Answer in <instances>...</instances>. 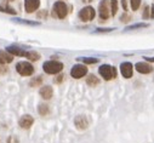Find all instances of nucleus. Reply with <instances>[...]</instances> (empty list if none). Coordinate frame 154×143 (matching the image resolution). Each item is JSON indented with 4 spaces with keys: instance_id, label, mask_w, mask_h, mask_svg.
Masks as SVG:
<instances>
[{
    "instance_id": "f257e3e1",
    "label": "nucleus",
    "mask_w": 154,
    "mask_h": 143,
    "mask_svg": "<svg viewBox=\"0 0 154 143\" xmlns=\"http://www.w3.org/2000/svg\"><path fill=\"white\" fill-rule=\"evenodd\" d=\"M68 15V6L64 2H56L52 6V16L58 20H64Z\"/></svg>"
},
{
    "instance_id": "f03ea898",
    "label": "nucleus",
    "mask_w": 154,
    "mask_h": 143,
    "mask_svg": "<svg viewBox=\"0 0 154 143\" xmlns=\"http://www.w3.org/2000/svg\"><path fill=\"white\" fill-rule=\"evenodd\" d=\"M98 73L104 80H112L117 78V69L109 64H102L98 68Z\"/></svg>"
},
{
    "instance_id": "7ed1b4c3",
    "label": "nucleus",
    "mask_w": 154,
    "mask_h": 143,
    "mask_svg": "<svg viewBox=\"0 0 154 143\" xmlns=\"http://www.w3.org/2000/svg\"><path fill=\"white\" fill-rule=\"evenodd\" d=\"M43 69L46 74H58L63 69V63L58 61H48L43 64Z\"/></svg>"
},
{
    "instance_id": "20e7f679",
    "label": "nucleus",
    "mask_w": 154,
    "mask_h": 143,
    "mask_svg": "<svg viewBox=\"0 0 154 143\" xmlns=\"http://www.w3.org/2000/svg\"><path fill=\"white\" fill-rule=\"evenodd\" d=\"M98 15L102 22L107 21L112 16V10H110V3L109 0H102L98 5Z\"/></svg>"
},
{
    "instance_id": "39448f33",
    "label": "nucleus",
    "mask_w": 154,
    "mask_h": 143,
    "mask_svg": "<svg viewBox=\"0 0 154 143\" xmlns=\"http://www.w3.org/2000/svg\"><path fill=\"white\" fill-rule=\"evenodd\" d=\"M16 70L22 77H29L34 73V67L30 63H28L26 61H22V62H18L16 64Z\"/></svg>"
},
{
    "instance_id": "423d86ee",
    "label": "nucleus",
    "mask_w": 154,
    "mask_h": 143,
    "mask_svg": "<svg viewBox=\"0 0 154 143\" xmlns=\"http://www.w3.org/2000/svg\"><path fill=\"white\" fill-rule=\"evenodd\" d=\"M79 18L83 21V22H90L95 18L96 16V12H95V9L91 8V6H85L80 11H79Z\"/></svg>"
},
{
    "instance_id": "0eeeda50",
    "label": "nucleus",
    "mask_w": 154,
    "mask_h": 143,
    "mask_svg": "<svg viewBox=\"0 0 154 143\" xmlns=\"http://www.w3.org/2000/svg\"><path fill=\"white\" fill-rule=\"evenodd\" d=\"M88 74V68L84 64H75L70 69V75L74 79H80Z\"/></svg>"
},
{
    "instance_id": "6e6552de",
    "label": "nucleus",
    "mask_w": 154,
    "mask_h": 143,
    "mask_svg": "<svg viewBox=\"0 0 154 143\" xmlns=\"http://www.w3.org/2000/svg\"><path fill=\"white\" fill-rule=\"evenodd\" d=\"M135 69L141 74H150L154 70L153 65L149 64V62H137L135 64Z\"/></svg>"
},
{
    "instance_id": "1a4fd4ad",
    "label": "nucleus",
    "mask_w": 154,
    "mask_h": 143,
    "mask_svg": "<svg viewBox=\"0 0 154 143\" xmlns=\"http://www.w3.org/2000/svg\"><path fill=\"white\" fill-rule=\"evenodd\" d=\"M120 73H122V75L124 78L130 79L132 77V74H134V65H132V63H130V62H123L120 64Z\"/></svg>"
},
{
    "instance_id": "9d476101",
    "label": "nucleus",
    "mask_w": 154,
    "mask_h": 143,
    "mask_svg": "<svg viewBox=\"0 0 154 143\" xmlns=\"http://www.w3.org/2000/svg\"><path fill=\"white\" fill-rule=\"evenodd\" d=\"M40 6V0H24V10L28 14H33Z\"/></svg>"
},
{
    "instance_id": "9b49d317",
    "label": "nucleus",
    "mask_w": 154,
    "mask_h": 143,
    "mask_svg": "<svg viewBox=\"0 0 154 143\" xmlns=\"http://www.w3.org/2000/svg\"><path fill=\"white\" fill-rule=\"evenodd\" d=\"M74 124L76 129H79V130H86L89 127V120L85 115H78L74 119Z\"/></svg>"
},
{
    "instance_id": "f8f14e48",
    "label": "nucleus",
    "mask_w": 154,
    "mask_h": 143,
    "mask_svg": "<svg viewBox=\"0 0 154 143\" xmlns=\"http://www.w3.org/2000/svg\"><path fill=\"white\" fill-rule=\"evenodd\" d=\"M33 123H34V119H33V117L32 115H23L21 119H20V121H18V125L22 127V129H29L32 125H33Z\"/></svg>"
},
{
    "instance_id": "ddd939ff",
    "label": "nucleus",
    "mask_w": 154,
    "mask_h": 143,
    "mask_svg": "<svg viewBox=\"0 0 154 143\" xmlns=\"http://www.w3.org/2000/svg\"><path fill=\"white\" fill-rule=\"evenodd\" d=\"M6 51L10 52L12 56H21V57H26L27 56V51L20 49L18 46H15V45H10L6 47Z\"/></svg>"
},
{
    "instance_id": "4468645a",
    "label": "nucleus",
    "mask_w": 154,
    "mask_h": 143,
    "mask_svg": "<svg viewBox=\"0 0 154 143\" xmlns=\"http://www.w3.org/2000/svg\"><path fill=\"white\" fill-rule=\"evenodd\" d=\"M39 93H40V96H42L44 99H50V98L52 97V95H54V90H52L51 86L46 85V86H43V87L40 89Z\"/></svg>"
},
{
    "instance_id": "2eb2a0df",
    "label": "nucleus",
    "mask_w": 154,
    "mask_h": 143,
    "mask_svg": "<svg viewBox=\"0 0 154 143\" xmlns=\"http://www.w3.org/2000/svg\"><path fill=\"white\" fill-rule=\"evenodd\" d=\"M14 61V56L8 51H0V64H6L11 63Z\"/></svg>"
},
{
    "instance_id": "dca6fc26",
    "label": "nucleus",
    "mask_w": 154,
    "mask_h": 143,
    "mask_svg": "<svg viewBox=\"0 0 154 143\" xmlns=\"http://www.w3.org/2000/svg\"><path fill=\"white\" fill-rule=\"evenodd\" d=\"M86 84H88L89 86H91V87H95V86H97V85L100 84V79H98L96 75L90 74V75L86 78Z\"/></svg>"
},
{
    "instance_id": "f3484780",
    "label": "nucleus",
    "mask_w": 154,
    "mask_h": 143,
    "mask_svg": "<svg viewBox=\"0 0 154 143\" xmlns=\"http://www.w3.org/2000/svg\"><path fill=\"white\" fill-rule=\"evenodd\" d=\"M38 112H39V114L42 117H45L50 113V109H49V105L48 104H40L39 108H38Z\"/></svg>"
},
{
    "instance_id": "a211bd4d",
    "label": "nucleus",
    "mask_w": 154,
    "mask_h": 143,
    "mask_svg": "<svg viewBox=\"0 0 154 143\" xmlns=\"http://www.w3.org/2000/svg\"><path fill=\"white\" fill-rule=\"evenodd\" d=\"M0 11L2 12H6V14H10V15H15L16 14V10L14 9V8H11V6H5V5H3V4H0Z\"/></svg>"
},
{
    "instance_id": "6ab92c4d",
    "label": "nucleus",
    "mask_w": 154,
    "mask_h": 143,
    "mask_svg": "<svg viewBox=\"0 0 154 143\" xmlns=\"http://www.w3.org/2000/svg\"><path fill=\"white\" fill-rule=\"evenodd\" d=\"M78 61H82L85 64H94V63H97L98 62V58H94V57H80V58H78Z\"/></svg>"
},
{
    "instance_id": "aec40b11",
    "label": "nucleus",
    "mask_w": 154,
    "mask_h": 143,
    "mask_svg": "<svg viewBox=\"0 0 154 143\" xmlns=\"http://www.w3.org/2000/svg\"><path fill=\"white\" fill-rule=\"evenodd\" d=\"M110 3V10H112V16H115L118 12V0H109Z\"/></svg>"
},
{
    "instance_id": "412c9836",
    "label": "nucleus",
    "mask_w": 154,
    "mask_h": 143,
    "mask_svg": "<svg viewBox=\"0 0 154 143\" xmlns=\"http://www.w3.org/2000/svg\"><path fill=\"white\" fill-rule=\"evenodd\" d=\"M26 57L29 58L30 61H38L40 58V55L38 52H35V51H27V56Z\"/></svg>"
},
{
    "instance_id": "4be33fe9",
    "label": "nucleus",
    "mask_w": 154,
    "mask_h": 143,
    "mask_svg": "<svg viewBox=\"0 0 154 143\" xmlns=\"http://www.w3.org/2000/svg\"><path fill=\"white\" fill-rule=\"evenodd\" d=\"M42 83H43V77H36V78H34V79L30 80L29 86L30 87H35V86H39Z\"/></svg>"
},
{
    "instance_id": "5701e85b",
    "label": "nucleus",
    "mask_w": 154,
    "mask_h": 143,
    "mask_svg": "<svg viewBox=\"0 0 154 143\" xmlns=\"http://www.w3.org/2000/svg\"><path fill=\"white\" fill-rule=\"evenodd\" d=\"M148 26H149L148 23H136V24H132V26L126 27V30H134V29H140V28H147Z\"/></svg>"
},
{
    "instance_id": "b1692460",
    "label": "nucleus",
    "mask_w": 154,
    "mask_h": 143,
    "mask_svg": "<svg viewBox=\"0 0 154 143\" xmlns=\"http://www.w3.org/2000/svg\"><path fill=\"white\" fill-rule=\"evenodd\" d=\"M130 4H131L132 11H137L141 6V0H130Z\"/></svg>"
},
{
    "instance_id": "393cba45",
    "label": "nucleus",
    "mask_w": 154,
    "mask_h": 143,
    "mask_svg": "<svg viewBox=\"0 0 154 143\" xmlns=\"http://www.w3.org/2000/svg\"><path fill=\"white\" fill-rule=\"evenodd\" d=\"M130 20H131V16H130L129 14H126V12L120 16V21H122L123 23H128V22H130Z\"/></svg>"
},
{
    "instance_id": "a878e982",
    "label": "nucleus",
    "mask_w": 154,
    "mask_h": 143,
    "mask_svg": "<svg viewBox=\"0 0 154 143\" xmlns=\"http://www.w3.org/2000/svg\"><path fill=\"white\" fill-rule=\"evenodd\" d=\"M149 9H150L149 6H146V8H144V11H143V15H142L143 20H147V18H148V17L150 16V15H149V11H150Z\"/></svg>"
},
{
    "instance_id": "bb28decb",
    "label": "nucleus",
    "mask_w": 154,
    "mask_h": 143,
    "mask_svg": "<svg viewBox=\"0 0 154 143\" xmlns=\"http://www.w3.org/2000/svg\"><path fill=\"white\" fill-rule=\"evenodd\" d=\"M114 28H98L96 30V33H107V32H112Z\"/></svg>"
},
{
    "instance_id": "cd10ccee",
    "label": "nucleus",
    "mask_w": 154,
    "mask_h": 143,
    "mask_svg": "<svg viewBox=\"0 0 154 143\" xmlns=\"http://www.w3.org/2000/svg\"><path fill=\"white\" fill-rule=\"evenodd\" d=\"M16 21H18V22H21V23H27V24H32V26H39L40 23L39 22H29V21H22V20H16Z\"/></svg>"
},
{
    "instance_id": "c85d7f7f",
    "label": "nucleus",
    "mask_w": 154,
    "mask_h": 143,
    "mask_svg": "<svg viewBox=\"0 0 154 143\" xmlns=\"http://www.w3.org/2000/svg\"><path fill=\"white\" fill-rule=\"evenodd\" d=\"M63 79H64V75H63V74H60V75H57V77H56V79H55L54 81H55L56 84H60V83H62V81H63Z\"/></svg>"
},
{
    "instance_id": "c756f323",
    "label": "nucleus",
    "mask_w": 154,
    "mask_h": 143,
    "mask_svg": "<svg viewBox=\"0 0 154 143\" xmlns=\"http://www.w3.org/2000/svg\"><path fill=\"white\" fill-rule=\"evenodd\" d=\"M122 5L125 11H128V0H122Z\"/></svg>"
},
{
    "instance_id": "7c9ffc66",
    "label": "nucleus",
    "mask_w": 154,
    "mask_h": 143,
    "mask_svg": "<svg viewBox=\"0 0 154 143\" xmlns=\"http://www.w3.org/2000/svg\"><path fill=\"white\" fill-rule=\"evenodd\" d=\"M6 72H8V68H6V67L0 65V74H5Z\"/></svg>"
},
{
    "instance_id": "2f4dec72",
    "label": "nucleus",
    "mask_w": 154,
    "mask_h": 143,
    "mask_svg": "<svg viewBox=\"0 0 154 143\" xmlns=\"http://www.w3.org/2000/svg\"><path fill=\"white\" fill-rule=\"evenodd\" d=\"M46 11H42V12H39L38 14V18H42V17H46Z\"/></svg>"
},
{
    "instance_id": "473e14b6",
    "label": "nucleus",
    "mask_w": 154,
    "mask_h": 143,
    "mask_svg": "<svg viewBox=\"0 0 154 143\" xmlns=\"http://www.w3.org/2000/svg\"><path fill=\"white\" fill-rule=\"evenodd\" d=\"M146 62H154V57H143Z\"/></svg>"
},
{
    "instance_id": "72a5a7b5",
    "label": "nucleus",
    "mask_w": 154,
    "mask_h": 143,
    "mask_svg": "<svg viewBox=\"0 0 154 143\" xmlns=\"http://www.w3.org/2000/svg\"><path fill=\"white\" fill-rule=\"evenodd\" d=\"M150 9H152V10H150V11H152V14H150V18H154V5H152Z\"/></svg>"
},
{
    "instance_id": "f704fd0d",
    "label": "nucleus",
    "mask_w": 154,
    "mask_h": 143,
    "mask_svg": "<svg viewBox=\"0 0 154 143\" xmlns=\"http://www.w3.org/2000/svg\"><path fill=\"white\" fill-rule=\"evenodd\" d=\"M9 2H15V0H9Z\"/></svg>"
}]
</instances>
